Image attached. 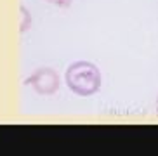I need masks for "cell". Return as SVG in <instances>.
<instances>
[{
	"instance_id": "6da1fadb",
	"label": "cell",
	"mask_w": 158,
	"mask_h": 156,
	"mask_svg": "<svg viewBox=\"0 0 158 156\" xmlns=\"http://www.w3.org/2000/svg\"><path fill=\"white\" fill-rule=\"evenodd\" d=\"M99 71L94 68V64L89 63H75L70 66L66 73V82L70 88L80 96H90L99 87Z\"/></svg>"
}]
</instances>
